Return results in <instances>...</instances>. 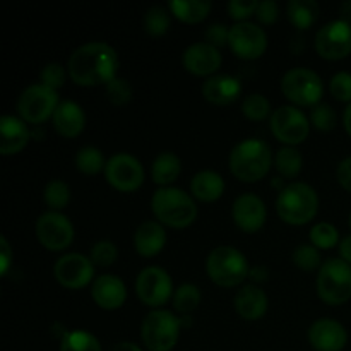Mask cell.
<instances>
[{
	"label": "cell",
	"instance_id": "cell-1",
	"mask_svg": "<svg viewBox=\"0 0 351 351\" xmlns=\"http://www.w3.org/2000/svg\"><path fill=\"white\" fill-rule=\"evenodd\" d=\"M117 69V51L103 41L82 45L69 58V75L79 86H106L115 79Z\"/></svg>",
	"mask_w": 351,
	"mask_h": 351
},
{
	"label": "cell",
	"instance_id": "cell-2",
	"mask_svg": "<svg viewBox=\"0 0 351 351\" xmlns=\"http://www.w3.org/2000/svg\"><path fill=\"white\" fill-rule=\"evenodd\" d=\"M273 153L261 139H247L237 144L230 153V170L239 180H261L269 171Z\"/></svg>",
	"mask_w": 351,
	"mask_h": 351
},
{
	"label": "cell",
	"instance_id": "cell-3",
	"mask_svg": "<svg viewBox=\"0 0 351 351\" xmlns=\"http://www.w3.org/2000/svg\"><path fill=\"white\" fill-rule=\"evenodd\" d=\"M151 208L156 218L171 228H185L197 216V206L191 195L177 187L158 189L151 199Z\"/></svg>",
	"mask_w": 351,
	"mask_h": 351
},
{
	"label": "cell",
	"instance_id": "cell-4",
	"mask_svg": "<svg viewBox=\"0 0 351 351\" xmlns=\"http://www.w3.org/2000/svg\"><path fill=\"white\" fill-rule=\"evenodd\" d=\"M319 209L317 192L304 182H293L281 189L276 199V211L290 225H304L315 216Z\"/></svg>",
	"mask_w": 351,
	"mask_h": 351
},
{
	"label": "cell",
	"instance_id": "cell-5",
	"mask_svg": "<svg viewBox=\"0 0 351 351\" xmlns=\"http://www.w3.org/2000/svg\"><path fill=\"white\" fill-rule=\"evenodd\" d=\"M209 278L219 287H237L249 276V264L245 256L235 247L219 245L209 252L206 261Z\"/></svg>",
	"mask_w": 351,
	"mask_h": 351
},
{
	"label": "cell",
	"instance_id": "cell-6",
	"mask_svg": "<svg viewBox=\"0 0 351 351\" xmlns=\"http://www.w3.org/2000/svg\"><path fill=\"white\" fill-rule=\"evenodd\" d=\"M317 293L326 304L341 305L351 297V266L343 259L326 261L319 269Z\"/></svg>",
	"mask_w": 351,
	"mask_h": 351
},
{
	"label": "cell",
	"instance_id": "cell-7",
	"mask_svg": "<svg viewBox=\"0 0 351 351\" xmlns=\"http://www.w3.org/2000/svg\"><path fill=\"white\" fill-rule=\"evenodd\" d=\"M141 335L149 351H170L178 341L180 322L170 311H153L143 321Z\"/></svg>",
	"mask_w": 351,
	"mask_h": 351
},
{
	"label": "cell",
	"instance_id": "cell-8",
	"mask_svg": "<svg viewBox=\"0 0 351 351\" xmlns=\"http://www.w3.org/2000/svg\"><path fill=\"white\" fill-rule=\"evenodd\" d=\"M285 96L297 105H317L324 93V84L319 74L307 67L290 69L281 79Z\"/></svg>",
	"mask_w": 351,
	"mask_h": 351
},
{
	"label": "cell",
	"instance_id": "cell-9",
	"mask_svg": "<svg viewBox=\"0 0 351 351\" xmlns=\"http://www.w3.org/2000/svg\"><path fill=\"white\" fill-rule=\"evenodd\" d=\"M58 106V95L53 89L40 84H31L21 93L17 99V112L24 122L41 123L53 117Z\"/></svg>",
	"mask_w": 351,
	"mask_h": 351
},
{
	"label": "cell",
	"instance_id": "cell-10",
	"mask_svg": "<svg viewBox=\"0 0 351 351\" xmlns=\"http://www.w3.org/2000/svg\"><path fill=\"white\" fill-rule=\"evenodd\" d=\"M105 178L117 191L132 192L144 182V168L132 154L119 153L106 161Z\"/></svg>",
	"mask_w": 351,
	"mask_h": 351
},
{
	"label": "cell",
	"instance_id": "cell-11",
	"mask_svg": "<svg viewBox=\"0 0 351 351\" xmlns=\"http://www.w3.org/2000/svg\"><path fill=\"white\" fill-rule=\"evenodd\" d=\"M315 50L329 60L345 58L351 53V24L346 21H331L315 34Z\"/></svg>",
	"mask_w": 351,
	"mask_h": 351
},
{
	"label": "cell",
	"instance_id": "cell-12",
	"mask_svg": "<svg viewBox=\"0 0 351 351\" xmlns=\"http://www.w3.org/2000/svg\"><path fill=\"white\" fill-rule=\"evenodd\" d=\"M308 120L297 106L283 105L274 110L271 115V130L281 143L298 144L304 143L308 136Z\"/></svg>",
	"mask_w": 351,
	"mask_h": 351
},
{
	"label": "cell",
	"instance_id": "cell-13",
	"mask_svg": "<svg viewBox=\"0 0 351 351\" xmlns=\"http://www.w3.org/2000/svg\"><path fill=\"white\" fill-rule=\"evenodd\" d=\"M36 237L48 250H64L74 240V226L67 216L48 211L38 218Z\"/></svg>",
	"mask_w": 351,
	"mask_h": 351
},
{
	"label": "cell",
	"instance_id": "cell-14",
	"mask_svg": "<svg viewBox=\"0 0 351 351\" xmlns=\"http://www.w3.org/2000/svg\"><path fill=\"white\" fill-rule=\"evenodd\" d=\"M171 278L158 266H147L137 274L136 293L146 305L160 307L171 297Z\"/></svg>",
	"mask_w": 351,
	"mask_h": 351
},
{
	"label": "cell",
	"instance_id": "cell-15",
	"mask_svg": "<svg viewBox=\"0 0 351 351\" xmlns=\"http://www.w3.org/2000/svg\"><path fill=\"white\" fill-rule=\"evenodd\" d=\"M228 45L240 58L254 60L266 50L267 36L263 27H259L257 24L242 21L230 27Z\"/></svg>",
	"mask_w": 351,
	"mask_h": 351
},
{
	"label": "cell",
	"instance_id": "cell-16",
	"mask_svg": "<svg viewBox=\"0 0 351 351\" xmlns=\"http://www.w3.org/2000/svg\"><path fill=\"white\" fill-rule=\"evenodd\" d=\"M53 274L62 287L79 290L93 280L95 264L82 254H65L55 263Z\"/></svg>",
	"mask_w": 351,
	"mask_h": 351
},
{
	"label": "cell",
	"instance_id": "cell-17",
	"mask_svg": "<svg viewBox=\"0 0 351 351\" xmlns=\"http://www.w3.org/2000/svg\"><path fill=\"white\" fill-rule=\"evenodd\" d=\"M308 341L317 351H341L348 341V335L341 322L319 319L308 328Z\"/></svg>",
	"mask_w": 351,
	"mask_h": 351
},
{
	"label": "cell",
	"instance_id": "cell-18",
	"mask_svg": "<svg viewBox=\"0 0 351 351\" xmlns=\"http://www.w3.org/2000/svg\"><path fill=\"white\" fill-rule=\"evenodd\" d=\"M232 215L239 228L243 232H257L266 221V204L256 194H242L235 199L232 208Z\"/></svg>",
	"mask_w": 351,
	"mask_h": 351
},
{
	"label": "cell",
	"instance_id": "cell-19",
	"mask_svg": "<svg viewBox=\"0 0 351 351\" xmlns=\"http://www.w3.org/2000/svg\"><path fill=\"white\" fill-rule=\"evenodd\" d=\"M184 65L195 75L213 74L221 65V53L213 45L199 41L187 47V50L184 51Z\"/></svg>",
	"mask_w": 351,
	"mask_h": 351
},
{
	"label": "cell",
	"instance_id": "cell-20",
	"mask_svg": "<svg viewBox=\"0 0 351 351\" xmlns=\"http://www.w3.org/2000/svg\"><path fill=\"white\" fill-rule=\"evenodd\" d=\"M93 300L103 308H119L125 302V283L115 274H101L93 281Z\"/></svg>",
	"mask_w": 351,
	"mask_h": 351
},
{
	"label": "cell",
	"instance_id": "cell-21",
	"mask_svg": "<svg viewBox=\"0 0 351 351\" xmlns=\"http://www.w3.org/2000/svg\"><path fill=\"white\" fill-rule=\"evenodd\" d=\"M242 93L239 77L228 74H216L202 84V96L215 105H230Z\"/></svg>",
	"mask_w": 351,
	"mask_h": 351
},
{
	"label": "cell",
	"instance_id": "cell-22",
	"mask_svg": "<svg viewBox=\"0 0 351 351\" xmlns=\"http://www.w3.org/2000/svg\"><path fill=\"white\" fill-rule=\"evenodd\" d=\"M29 141V130L23 119L14 115H3L0 119V153L3 156L16 154Z\"/></svg>",
	"mask_w": 351,
	"mask_h": 351
},
{
	"label": "cell",
	"instance_id": "cell-23",
	"mask_svg": "<svg viewBox=\"0 0 351 351\" xmlns=\"http://www.w3.org/2000/svg\"><path fill=\"white\" fill-rule=\"evenodd\" d=\"M53 127L60 136L75 137L84 129L86 117L81 106L74 101H60L53 113Z\"/></svg>",
	"mask_w": 351,
	"mask_h": 351
},
{
	"label": "cell",
	"instance_id": "cell-24",
	"mask_svg": "<svg viewBox=\"0 0 351 351\" xmlns=\"http://www.w3.org/2000/svg\"><path fill=\"white\" fill-rule=\"evenodd\" d=\"M235 308L240 317L247 321H256L261 319L267 311V297L263 288L256 285H247L240 288L235 297Z\"/></svg>",
	"mask_w": 351,
	"mask_h": 351
},
{
	"label": "cell",
	"instance_id": "cell-25",
	"mask_svg": "<svg viewBox=\"0 0 351 351\" xmlns=\"http://www.w3.org/2000/svg\"><path fill=\"white\" fill-rule=\"evenodd\" d=\"M165 242H167V233H165L163 226L156 221L141 223L134 233V247L144 257L160 252Z\"/></svg>",
	"mask_w": 351,
	"mask_h": 351
},
{
	"label": "cell",
	"instance_id": "cell-26",
	"mask_svg": "<svg viewBox=\"0 0 351 351\" xmlns=\"http://www.w3.org/2000/svg\"><path fill=\"white\" fill-rule=\"evenodd\" d=\"M191 191L197 199L204 202H213L219 199L225 191V182L219 173L213 170H202L192 177Z\"/></svg>",
	"mask_w": 351,
	"mask_h": 351
},
{
	"label": "cell",
	"instance_id": "cell-27",
	"mask_svg": "<svg viewBox=\"0 0 351 351\" xmlns=\"http://www.w3.org/2000/svg\"><path fill=\"white\" fill-rule=\"evenodd\" d=\"M171 14L184 23H201L211 10L209 0H171L168 3Z\"/></svg>",
	"mask_w": 351,
	"mask_h": 351
},
{
	"label": "cell",
	"instance_id": "cell-28",
	"mask_svg": "<svg viewBox=\"0 0 351 351\" xmlns=\"http://www.w3.org/2000/svg\"><path fill=\"white\" fill-rule=\"evenodd\" d=\"M180 168V158L177 154L170 153V151H163L154 160L153 168H151V175H153V180L158 185H163L165 187V185L171 184L178 177Z\"/></svg>",
	"mask_w": 351,
	"mask_h": 351
},
{
	"label": "cell",
	"instance_id": "cell-29",
	"mask_svg": "<svg viewBox=\"0 0 351 351\" xmlns=\"http://www.w3.org/2000/svg\"><path fill=\"white\" fill-rule=\"evenodd\" d=\"M288 17L298 29H307L317 21L319 3L315 0H290L287 5Z\"/></svg>",
	"mask_w": 351,
	"mask_h": 351
},
{
	"label": "cell",
	"instance_id": "cell-30",
	"mask_svg": "<svg viewBox=\"0 0 351 351\" xmlns=\"http://www.w3.org/2000/svg\"><path fill=\"white\" fill-rule=\"evenodd\" d=\"M274 163H276L278 171H280L283 177L293 178L300 173L302 165H304V158H302L300 151L297 147L285 146L281 149H278L276 156H274Z\"/></svg>",
	"mask_w": 351,
	"mask_h": 351
},
{
	"label": "cell",
	"instance_id": "cell-31",
	"mask_svg": "<svg viewBox=\"0 0 351 351\" xmlns=\"http://www.w3.org/2000/svg\"><path fill=\"white\" fill-rule=\"evenodd\" d=\"M60 351H101L98 338L88 331L65 332L62 338Z\"/></svg>",
	"mask_w": 351,
	"mask_h": 351
},
{
	"label": "cell",
	"instance_id": "cell-32",
	"mask_svg": "<svg viewBox=\"0 0 351 351\" xmlns=\"http://www.w3.org/2000/svg\"><path fill=\"white\" fill-rule=\"evenodd\" d=\"M105 158H103L101 151L95 146L81 147L75 154V167L79 171L86 175L98 173L101 168H105Z\"/></svg>",
	"mask_w": 351,
	"mask_h": 351
},
{
	"label": "cell",
	"instance_id": "cell-33",
	"mask_svg": "<svg viewBox=\"0 0 351 351\" xmlns=\"http://www.w3.org/2000/svg\"><path fill=\"white\" fill-rule=\"evenodd\" d=\"M170 27V16L165 10V7L153 5L147 9L146 16H144V29L146 33L153 34V36H161Z\"/></svg>",
	"mask_w": 351,
	"mask_h": 351
},
{
	"label": "cell",
	"instance_id": "cell-34",
	"mask_svg": "<svg viewBox=\"0 0 351 351\" xmlns=\"http://www.w3.org/2000/svg\"><path fill=\"white\" fill-rule=\"evenodd\" d=\"M201 302V291L195 285L192 283H184L177 288V291L173 293V307L178 312H191Z\"/></svg>",
	"mask_w": 351,
	"mask_h": 351
},
{
	"label": "cell",
	"instance_id": "cell-35",
	"mask_svg": "<svg viewBox=\"0 0 351 351\" xmlns=\"http://www.w3.org/2000/svg\"><path fill=\"white\" fill-rule=\"evenodd\" d=\"M69 199H71V189L64 180L55 178V180L48 182V185L45 187V201L51 209L57 211V209L65 208Z\"/></svg>",
	"mask_w": 351,
	"mask_h": 351
},
{
	"label": "cell",
	"instance_id": "cell-36",
	"mask_svg": "<svg viewBox=\"0 0 351 351\" xmlns=\"http://www.w3.org/2000/svg\"><path fill=\"white\" fill-rule=\"evenodd\" d=\"M311 242L312 245L319 247V249H331L339 242V233L331 223H317L311 230Z\"/></svg>",
	"mask_w": 351,
	"mask_h": 351
},
{
	"label": "cell",
	"instance_id": "cell-37",
	"mask_svg": "<svg viewBox=\"0 0 351 351\" xmlns=\"http://www.w3.org/2000/svg\"><path fill=\"white\" fill-rule=\"evenodd\" d=\"M242 112H243V115L250 120L266 119L271 112L269 99H267L264 95H259V93L249 95L245 99H243Z\"/></svg>",
	"mask_w": 351,
	"mask_h": 351
},
{
	"label": "cell",
	"instance_id": "cell-38",
	"mask_svg": "<svg viewBox=\"0 0 351 351\" xmlns=\"http://www.w3.org/2000/svg\"><path fill=\"white\" fill-rule=\"evenodd\" d=\"M293 263L304 271H314L321 264V254L312 243H300L293 252Z\"/></svg>",
	"mask_w": 351,
	"mask_h": 351
},
{
	"label": "cell",
	"instance_id": "cell-39",
	"mask_svg": "<svg viewBox=\"0 0 351 351\" xmlns=\"http://www.w3.org/2000/svg\"><path fill=\"white\" fill-rule=\"evenodd\" d=\"M105 91L108 101H112L113 105L117 106L125 105V103H129L130 98H132V86H130L129 81H125V79H112V81L105 86Z\"/></svg>",
	"mask_w": 351,
	"mask_h": 351
},
{
	"label": "cell",
	"instance_id": "cell-40",
	"mask_svg": "<svg viewBox=\"0 0 351 351\" xmlns=\"http://www.w3.org/2000/svg\"><path fill=\"white\" fill-rule=\"evenodd\" d=\"M336 112L328 103H319L311 110V122L321 130H331L336 125Z\"/></svg>",
	"mask_w": 351,
	"mask_h": 351
},
{
	"label": "cell",
	"instance_id": "cell-41",
	"mask_svg": "<svg viewBox=\"0 0 351 351\" xmlns=\"http://www.w3.org/2000/svg\"><path fill=\"white\" fill-rule=\"evenodd\" d=\"M119 256V250H117L115 243L108 242V240H101V242H96L91 249V257L93 264L96 266H110L117 261Z\"/></svg>",
	"mask_w": 351,
	"mask_h": 351
},
{
	"label": "cell",
	"instance_id": "cell-42",
	"mask_svg": "<svg viewBox=\"0 0 351 351\" xmlns=\"http://www.w3.org/2000/svg\"><path fill=\"white\" fill-rule=\"evenodd\" d=\"M41 84L57 91L65 82V69L60 64H48L40 72Z\"/></svg>",
	"mask_w": 351,
	"mask_h": 351
},
{
	"label": "cell",
	"instance_id": "cell-43",
	"mask_svg": "<svg viewBox=\"0 0 351 351\" xmlns=\"http://www.w3.org/2000/svg\"><path fill=\"white\" fill-rule=\"evenodd\" d=\"M331 95L339 101H351V74L338 72L331 79Z\"/></svg>",
	"mask_w": 351,
	"mask_h": 351
},
{
	"label": "cell",
	"instance_id": "cell-44",
	"mask_svg": "<svg viewBox=\"0 0 351 351\" xmlns=\"http://www.w3.org/2000/svg\"><path fill=\"white\" fill-rule=\"evenodd\" d=\"M257 7H259V2H256V0H230L228 12L233 19L242 23L243 19L256 14Z\"/></svg>",
	"mask_w": 351,
	"mask_h": 351
},
{
	"label": "cell",
	"instance_id": "cell-45",
	"mask_svg": "<svg viewBox=\"0 0 351 351\" xmlns=\"http://www.w3.org/2000/svg\"><path fill=\"white\" fill-rule=\"evenodd\" d=\"M204 38H206V43L213 45V47H223V45L228 43V38H230V29L228 26H225V24H211V26L206 29L204 33Z\"/></svg>",
	"mask_w": 351,
	"mask_h": 351
},
{
	"label": "cell",
	"instance_id": "cell-46",
	"mask_svg": "<svg viewBox=\"0 0 351 351\" xmlns=\"http://www.w3.org/2000/svg\"><path fill=\"white\" fill-rule=\"evenodd\" d=\"M278 14H280V9H278V3L274 0L259 2V7L256 10L257 19L264 24H273L278 19Z\"/></svg>",
	"mask_w": 351,
	"mask_h": 351
},
{
	"label": "cell",
	"instance_id": "cell-47",
	"mask_svg": "<svg viewBox=\"0 0 351 351\" xmlns=\"http://www.w3.org/2000/svg\"><path fill=\"white\" fill-rule=\"evenodd\" d=\"M336 177H338L339 184H341L346 191L351 192V156L345 158V160L338 165Z\"/></svg>",
	"mask_w": 351,
	"mask_h": 351
},
{
	"label": "cell",
	"instance_id": "cell-48",
	"mask_svg": "<svg viewBox=\"0 0 351 351\" xmlns=\"http://www.w3.org/2000/svg\"><path fill=\"white\" fill-rule=\"evenodd\" d=\"M9 264H10V247L9 243H7L5 237H2V239H0V271H2V274L7 273Z\"/></svg>",
	"mask_w": 351,
	"mask_h": 351
},
{
	"label": "cell",
	"instance_id": "cell-49",
	"mask_svg": "<svg viewBox=\"0 0 351 351\" xmlns=\"http://www.w3.org/2000/svg\"><path fill=\"white\" fill-rule=\"evenodd\" d=\"M339 252H341L343 261H346L351 266V235L345 237L341 240V243H339Z\"/></svg>",
	"mask_w": 351,
	"mask_h": 351
},
{
	"label": "cell",
	"instance_id": "cell-50",
	"mask_svg": "<svg viewBox=\"0 0 351 351\" xmlns=\"http://www.w3.org/2000/svg\"><path fill=\"white\" fill-rule=\"evenodd\" d=\"M112 351H143V350H141L137 345H134V343L122 341V343H117Z\"/></svg>",
	"mask_w": 351,
	"mask_h": 351
},
{
	"label": "cell",
	"instance_id": "cell-51",
	"mask_svg": "<svg viewBox=\"0 0 351 351\" xmlns=\"http://www.w3.org/2000/svg\"><path fill=\"white\" fill-rule=\"evenodd\" d=\"M339 16H341V21L350 23L351 21V0L341 3V7H339Z\"/></svg>",
	"mask_w": 351,
	"mask_h": 351
},
{
	"label": "cell",
	"instance_id": "cell-52",
	"mask_svg": "<svg viewBox=\"0 0 351 351\" xmlns=\"http://www.w3.org/2000/svg\"><path fill=\"white\" fill-rule=\"evenodd\" d=\"M345 127H346V132L351 136V103L348 105V108L345 110Z\"/></svg>",
	"mask_w": 351,
	"mask_h": 351
},
{
	"label": "cell",
	"instance_id": "cell-53",
	"mask_svg": "<svg viewBox=\"0 0 351 351\" xmlns=\"http://www.w3.org/2000/svg\"><path fill=\"white\" fill-rule=\"evenodd\" d=\"M348 223H350V228H351V213H350V219H348Z\"/></svg>",
	"mask_w": 351,
	"mask_h": 351
}]
</instances>
